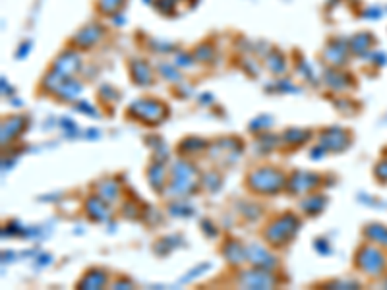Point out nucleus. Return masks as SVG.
<instances>
[{
  "label": "nucleus",
  "instance_id": "1",
  "mask_svg": "<svg viewBox=\"0 0 387 290\" xmlns=\"http://www.w3.org/2000/svg\"><path fill=\"white\" fill-rule=\"evenodd\" d=\"M287 178L285 174L277 169H258L248 176V186L252 192L258 193H277L285 186Z\"/></svg>",
  "mask_w": 387,
  "mask_h": 290
},
{
  "label": "nucleus",
  "instance_id": "2",
  "mask_svg": "<svg viewBox=\"0 0 387 290\" xmlns=\"http://www.w3.org/2000/svg\"><path fill=\"white\" fill-rule=\"evenodd\" d=\"M298 230V219L294 215H281L273 223H269L266 230V240L273 246H283Z\"/></svg>",
  "mask_w": 387,
  "mask_h": 290
},
{
  "label": "nucleus",
  "instance_id": "3",
  "mask_svg": "<svg viewBox=\"0 0 387 290\" xmlns=\"http://www.w3.org/2000/svg\"><path fill=\"white\" fill-rule=\"evenodd\" d=\"M242 285L244 287H258V289H266V287H271L273 285V279L269 277L268 273L263 271H256V273H246V279H242Z\"/></svg>",
  "mask_w": 387,
  "mask_h": 290
},
{
  "label": "nucleus",
  "instance_id": "4",
  "mask_svg": "<svg viewBox=\"0 0 387 290\" xmlns=\"http://www.w3.org/2000/svg\"><path fill=\"white\" fill-rule=\"evenodd\" d=\"M107 282V275L101 271H97V275H93V273H87V277L84 279V282L82 285H86L87 289H99V287H103Z\"/></svg>",
  "mask_w": 387,
  "mask_h": 290
}]
</instances>
